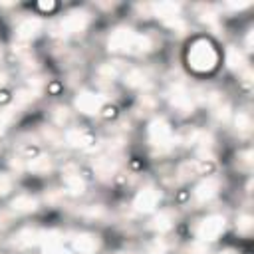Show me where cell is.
Listing matches in <instances>:
<instances>
[{"label":"cell","instance_id":"obj_1","mask_svg":"<svg viewBox=\"0 0 254 254\" xmlns=\"http://www.w3.org/2000/svg\"><path fill=\"white\" fill-rule=\"evenodd\" d=\"M187 64L196 73H206L216 67L218 52L206 38H196L187 50Z\"/></svg>","mask_w":254,"mask_h":254},{"label":"cell","instance_id":"obj_2","mask_svg":"<svg viewBox=\"0 0 254 254\" xmlns=\"http://www.w3.org/2000/svg\"><path fill=\"white\" fill-rule=\"evenodd\" d=\"M91 22V14L83 8H75L71 12H67L64 18H60L58 22L52 24V34L54 36H69V34H79L83 32Z\"/></svg>","mask_w":254,"mask_h":254},{"label":"cell","instance_id":"obj_3","mask_svg":"<svg viewBox=\"0 0 254 254\" xmlns=\"http://www.w3.org/2000/svg\"><path fill=\"white\" fill-rule=\"evenodd\" d=\"M149 141L153 147H159V151L171 147V143L175 141V133L165 117H155L149 123Z\"/></svg>","mask_w":254,"mask_h":254},{"label":"cell","instance_id":"obj_4","mask_svg":"<svg viewBox=\"0 0 254 254\" xmlns=\"http://www.w3.org/2000/svg\"><path fill=\"white\" fill-rule=\"evenodd\" d=\"M226 228V218L222 214H208L204 216L198 224H196V238L198 242H210V240H216Z\"/></svg>","mask_w":254,"mask_h":254},{"label":"cell","instance_id":"obj_5","mask_svg":"<svg viewBox=\"0 0 254 254\" xmlns=\"http://www.w3.org/2000/svg\"><path fill=\"white\" fill-rule=\"evenodd\" d=\"M137 32L129 26H119L109 34L107 46L111 52H133V44H135Z\"/></svg>","mask_w":254,"mask_h":254},{"label":"cell","instance_id":"obj_6","mask_svg":"<svg viewBox=\"0 0 254 254\" xmlns=\"http://www.w3.org/2000/svg\"><path fill=\"white\" fill-rule=\"evenodd\" d=\"M194 97H196V95H194L187 85H183V83L173 85L171 91H169L171 105H173L177 111H181V113H190V111H192V107H194Z\"/></svg>","mask_w":254,"mask_h":254},{"label":"cell","instance_id":"obj_7","mask_svg":"<svg viewBox=\"0 0 254 254\" xmlns=\"http://www.w3.org/2000/svg\"><path fill=\"white\" fill-rule=\"evenodd\" d=\"M105 103H107L105 95L95 93V91H81V93L75 97V105H77V109L83 111V113H87V115H95V113H99V111L105 107Z\"/></svg>","mask_w":254,"mask_h":254},{"label":"cell","instance_id":"obj_8","mask_svg":"<svg viewBox=\"0 0 254 254\" xmlns=\"http://www.w3.org/2000/svg\"><path fill=\"white\" fill-rule=\"evenodd\" d=\"M161 200V192L155 187H145L143 190L137 192V196L133 198V206L139 212H151Z\"/></svg>","mask_w":254,"mask_h":254},{"label":"cell","instance_id":"obj_9","mask_svg":"<svg viewBox=\"0 0 254 254\" xmlns=\"http://www.w3.org/2000/svg\"><path fill=\"white\" fill-rule=\"evenodd\" d=\"M44 240V230L36 226H24L14 234V246L18 248H32Z\"/></svg>","mask_w":254,"mask_h":254},{"label":"cell","instance_id":"obj_10","mask_svg":"<svg viewBox=\"0 0 254 254\" xmlns=\"http://www.w3.org/2000/svg\"><path fill=\"white\" fill-rule=\"evenodd\" d=\"M64 141L75 149H87L93 143V133L85 127H71L64 133Z\"/></svg>","mask_w":254,"mask_h":254},{"label":"cell","instance_id":"obj_11","mask_svg":"<svg viewBox=\"0 0 254 254\" xmlns=\"http://www.w3.org/2000/svg\"><path fill=\"white\" fill-rule=\"evenodd\" d=\"M71 244H73V250L79 252V254H95L101 246V240L97 234H91V232H79L71 238Z\"/></svg>","mask_w":254,"mask_h":254},{"label":"cell","instance_id":"obj_12","mask_svg":"<svg viewBox=\"0 0 254 254\" xmlns=\"http://www.w3.org/2000/svg\"><path fill=\"white\" fill-rule=\"evenodd\" d=\"M64 185H65V190L71 192V194H81L85 192V179L79 175V171L75 169L73 163H69L65 169H64Z\"/></svg>","mask_w":254,"mask_h":254},{"label":"cell","instance_id":"obj_13","mask_svg":"<svg viewBox=\"0 0 254 254\" xmlns=\"http://www.w3.org/2000/svg\"><path fill=\"white\" fill-rule=\"evenodd\" d=\"M218 190H220V179L218 177H206L194 187L192 194L198 202H206V200L214 198L218 194Z\"/></svg>","mask_w":254,"mask_h":254},{"label":"cell","instance_id":"obj_14","mask_svg":"<svg viewBox=\"0 0 254 254\" xmlns=\"http://www.w3.org/2000/svg\"><path fill=\"white\" fill-rule=\"evenodd\" d=\"M42 26H44V22H42L40 18L28 16V18H24V20L16 26V38H18L20 42H28V40L36 38V36L42 32Z\"/></svg>","mask_w":254,"mask_h":254},{"label":"cell","instance_id":"obj_15","mask_svg":"<svg viewBox=\"0 0 254 254\" xmlns=\"http://www.w3.org/2000/svg\"><path fill=\"white\" fill-rule=\"evenodd\" d=\"M151 10L157 18H161L165 24L175 22L177 18H181V4L177 2H159V4H151Z\"/></svg>","mask_w":254,"mask_h":254},{"label":"cell","instance_id":"obj_16","mask_svg":"<svg viewBox=\"0 0 254 254\" xmlns=\"http://www.w3.org/2000/svg\"><path fill=\"white\" fill-rule=\"evenodd\" d=\"M38 208V198L32 196L30 192H20L16 194V198H12L10 202V210L16 214H30Z\"/></svg>","mask_w":254,"mask_h":254},{"label":"cell","instance_id":"obj_17","mask_svg":"<svg viewBox=\"0 0 254 254\" xmlns=\"http://www.w3.org/2000/svg\"><path fill=\"white\" fill-rule=\"evenodd\" d=\"M93 171L97 175V179L101 181H109L115 173H117V161L113 157H97L93 161Z\"/></svg>","mask_w":254,"mask_h":254},{"label":"cell","instance_id":"obj_18","mask_svg":"<svg viewBox=\"0 0 254 254\" xmlns=\"http://www.w3.org/2000/svg\"><path fill=\"white\" fill-rule=\"evenodd\" d=\"M125 73V64L121 60H113V62H103L99 67H97V75L99 79H107V81H113L115 77L123 75Z\"/></svg>","mask_w":254,"mask_h":254},{"label":"cell","instance_id":"obj_19","mask_svg":"<svg viewBox=\"0 0 254 254\" xmlns=\"http://www.w3.org/2000/svg\"><path fill=\"white\" fill-rule=\"evenodd\" d=\"M123 81H125L127 87L143 89V87L149 83V75H147V71H143L141 67H131V69H125Z\"/></svg>","mask_w":254,"mask_h":254},{"label":"cell","instance_id":"obj_20","mask_svg":"<svg viewBox=\"0 0 254 254\" xmlns=\"http://www.w3.org/2000/svg\"><path fill=\"white\" fill-rule=\"evenodd\" d=\"M173 222H175V212L165 208V210H159V214H155V218L151 220V228L157 232H167L173 228Z\"/></svg>","mask_w":254,"mask_h":254},{"label":"cell","instance_id":"obj_21","mask_svg":"<svg viewBox=\"0 0 254 254\" xmlns=\"http://www.w3.org/2000/svg\"><path fill=\"white\" fill-rule=\"evenodd\" d=\"M28 169L34 173V175H48L52 169H54V161L52 157L48 155H36L28 161Z\"/></svg>","mask_w":254,"mask_h":254},{"label":"cell","instance_id":"obj_22","mask_svg":"<svg viewBox=\"0 0 254 254\" xmlns=\"http://www.w3.org/2000/svg\"><path fill=\"white\" fill-rule=\"evenodd\" d=\"M157 46V36L155 34H137L135 44H133V52L131 54H147L151 50H155Z\"/></svg>","mask_w":254,"mask_h":254},{"label":"cell","instance_id":"obj_23","mask_svg":"<svg viewBox=\"0 0 254 254\" xmlns=\"http://www.w3.org/2000/svg\"><path fill=\"white\" fill-rule=\"evenodd\" d=\"M226 65H228L230 69L242 71V69L246 67V56H244V52H240L238 48L230 46V48L226 50Z\"/></svg>","mask_w":254,"mask_h":254},{"label":"cell","instance_id":"obj_24","mask_svg":"<svg viewBox=\"0 0 254 254\" xmlns=\"http://www.w3.org/2000/svg\"><path fill=\"white\" fill-rule=\"evenodd\" d=\"M52 119H54V123H56L58 127H64L65 123H69L71 113H69V109H67L65 105H56L54 111H52Z\"/></svg>","mask_w":254,"mask_h":254},{"label":"cell","instance_id":"obj_25","mask_svg":"<svg viewBox=\"0 0 254 254\" xmlns=\"http://www.w3.org/2000/svg\"><path fill=\"white\" fill-rule=\"evenodd\" d=\"M34 97H36V91H34V89H30V87L20 89V91L16 93V97H14V107H16V109H18V107H26L28 103L34 101Z\"/></svg>","mask_w":254,"mask_h":254},{"label":"cell","instance_id":"obj_26","mask_svg":"<svg viewBox=\"0 0 254 254\" xmlns=\"http://www.w3.org/2000/svg\"><path fill=\"white\" fill-rule=\"evenodd\" d=\"M236 129L240 133H248L252 129V115L248 111H238V115H236Z\"/></svg>","mask_w":254,"mask_h":254},{"label":"cell","instance_id":"obj_27","mask_svg":"<svg viewBox=\"0 0 254 254\" xmlns=\"http://www.w3.org/2000/svg\"><path fill=\"white\" fill-rule=\"evenodd\" d=\"M42 135H44V139H46L48 143H52V145H60V143L64 141V133H62L58 127H44V129H42Z\"/></svg>","mask_w":254,"mask_h":254},{"label":"cell","instance_id":"obj_28","mask_svg":"<svg viewBox=\"0 0 254 254\" xmlns=\"http://www.w3.org/2000/svg\"><path fill=\"white\" fill-rule=\"evenodd\" d=\"M236 228H238L240 234L248 236L252 232V228H254V218L250 214H240L238 216V222H236Z\"/></svg>","mask_w":254,"mask_h":254},{"label":"cell","instance_id":"obj_29","mask_svg":"<svg viewBox=\"0 0 254 254\" xmlns=\"http://www.w3.org/2000/svg\"><path fill=\"white\" fill-rule=\"evenodd\" d=\"M198 18H200L202 22H206V24H216L218 14H216L210 6H202V8H200V12H198Z\"/></svg>","mask_w":254,"mask_h":254},{"label":"cell","instance_id":"obj_30","mask_svg":"<svg viewBox=\"0 0 254 254\" xmlns=\"http://www.w3.org/2000/svg\"><path fill=\"white\" fill-rule=\"evenodd\" d=\"M83 216H87V218H91V220L103 218V216H105V208H103L101 204H91V206H87V208L83 210Z\"/></svg>","mask_w":254,"mask_h":254},{"label":"cell","instance_id":"obj_31","mask_svg":"<svg viewBox=\"0 0 254 254\" xmlns=\"http://www.w3.org/2000/svg\"><path fill=\"white\" fill-rule=\"evenodd\" d=\"M12 187H14L12 177H10L8 173H0V196L8 194V192L12 190Z\"/></svg>","mask_w":254,"mask_h":254},{"label":"cell","instance_id":"obj_32","mask_svg":"<svg viewBox=\"0 0 254 254\" xmlns=\"http://www.w3.org/2000/svg\"><path fill=\"white\" fill-rule=\"evenodd\" d=\"M212 109H214V117H216L218 121H226V119H228V113H230V107H228V103L220 101V103H216Z\"/></svg>","mask_w":254,"mask_h":254},{"label":"cell","instance_id":"obj_33","mask_svg":"<svg viewBox=\"0 0 254 254\" xmlns=\"http://www.w3.org/2000/svg\"><path fill=\"white\" fill-rule=\"evenodd\" d=\"M10 121H12V109H4V111H0V135L8 129Z\"/></svg>","mask_w":254,"mask_h":254},{"label":"cell","instance_id":"obj_34","mask_svg":"<svg viewBox=\"0 0 254 254\" xmlns=\"http://www.w3.org/2000/svg\"><path fill=\"white\" fill-rule=\"evenodd\" d=\"M185 254H206V246H204V242H192L190 246H187V250H185Z\"/></svg>","mask_w":254,"mask_h":254},{"label":"cell","instance_id":"obj_35","mask_svg":"<svg viewBox=\"0 0 254 254\" xmlns=\"http://www.w3.org/2000/svg\"><path fill=\"white\" fill-rule=\"evenodd\" d=\"M44 254H71L67 248H64L62 244H48L44 248Z\"/></svg>","mask_w":254,"mask_h":254},{"label":"cell","instance_id":"obj_36","mask_svg":"<svg viewBox=\"0 0 254 254\" xmlns=\"http://www.w3.org/2000/svg\"><path fill=\"white\" fill-rule=\"evenodd\" d=\"M139 107L147 113V111H151V109L155 107V99H153L151 95H141V99H139Z\"/></svg>","mask_w":254,"mask_h":254},{"label":"cell","instance_id":"obj_37","mask_svg":"<svg viewBox=\"0 0 254 254\" xmlns=\"http://www.w3.org/2000/svg\"><path fill=\"white\" fill-rule=\"evenodd\" d=\"M165 252H167V246L163 240H155L147 250V254H165Z\"/></svg>","mask_w":254,"mask_h":254},{"label":"cell","instance_id":"obj_38","mask_svg":"<svg viewBox=\"0 0 254 254\" xmlns=\"http://www.w3.org/2000/svg\"><path fill=\"white\" fill-rule=\"evenodd\" d=\"M10 222H12V212H8V210H0V228L10 226Z\"/></svg>","mask_w":254,"mask_h":254},{"label":"cell","instance_id":"obj_39","mask_svg":"<svg viewBox=\"0 0 254 254\" xmlns=\"http://www.w3.org/2000/svg\"><path fill=\"white\" fill-rule=\"evenodd\" d=\"M6 81H8V73H6L4 69H0V87L6 85Z\"/></svg>","mask_w":254,"mask_h":254},{"label":"cell","instance_id":"obj_40","mask_svg":"<svg viewBox=\"0 0 254 254\" xmlns=\"http://www.w3.org/2000/svg\"><path fill=\"white\" fill-rule=\"evenodd\" d=\"M218 254H240L238 250H234V248H224V250H220Z\"/></svg>","mask_w":254,"mask_h":254},{"label":"cell","instance_id":"obj_41","mask_svg":"<svg viewBox=\"0 0 254 254\" xmlns=\"http://www.w3.org/2000/svg\"><path fill=\"white\" fill-rule=\"evenodd\" d=\"M246 50H252V34L248 32V36H246Z\"/></svg>","mask_w":254,"mask_h":254},{"label":"cell","instance_id":"obj_42","mask_svg":"<svg viewBox=\"0 0 254 254\" xmlns=\"http://www.w3.org/2000/svg\"><path fill=\"white\" fill-rule=\"evenodd\" d=\"M117 254H135V252H117Z\"/></svg>","mask_w":254,"mask_h":254},{"label":"cell","instance_id":"obj_43","mask_svg":"<svg viewBox=\"0 0 254 254\" xmlns=\"http://www.w3.org/2000/svg\"><path fill=\"white\" fill-rule=\"evenodd\" d=\"M0 56H2V50H0Z\"/></svg>","mask_w":254,"mask_h":254}]
</instances>
